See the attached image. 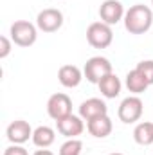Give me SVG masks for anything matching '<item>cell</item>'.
<instances>
[{
    "label": "cell",
    "mask_w": 153,
    "mask_h": 155,
    "mask_svg": "<svg viewBox=\"0 0 153 155\" xmlns=\"http://www.w3.org/2000/svg\"><path fill=\"white\" fill-rule=\"evenodd\" d=\"M153 24L151 9L144 4H135L124 13V27L130 35H144Z\"/></svg>",
    "instance_id": "1"
},
{
    "label": "cell",
    "mask_w": 153,
    "mask_h": 155,
    "mask_svg": "<svg viewBox=\"0 0 153 155\" xmlns=\"http://www.w3.org/2000/svg\"><path fill=\"white\" fill-rule=\"evenodd\" d=\"M114 40L112 27L105 22H94L86 29V41L94 49H106Z\"/></svg>",
    "instance_id": "2"
},
{
    "label": "cell",
    "mask_w": 153,
    "mask_h": 155,
    "mask_svg": "<svg viewBox=\"0 0 153 155\" xmlns=\"http://www.w3.org/2000/svg\"><path fill=\"white\" fill-rule=\"evenodd\" d=\"M11 40L20 47H31L36 41V27L27 20H16L9 29Z\"/></svg>",
    "instance_id": "3"
},
{
    "label": "cell",
    "mask_w": 153,
    "mask_h": 155,
    "mask_svg": "<svg viewBox=\"0 0 153 155\" xmlns=\"http://www.w3.org/2000/svg\"><path fill=\"white\" fill-rule=\"evenodd\" d=\"M83 72H85V78L90 83H99L103 78L112 74V63L103 56H94L85 63Z\"/></svg>",
    "instance_id": "4"
},
{
    "label": "cell",
    "mask_w": 153,
    "mask_h": 155,
    "mask_svg": "<svg viewBox=\"0 0 153 155\" xmlns=\"http://www.w3.org/2000/svg\"><path fill=\"white\" fill-rule=\"evenodd\" d=\"M47 112L54 121H60L63 117L70 116L72 114V101H70V97L67 94H63V92L52 94L49 97V101H47Z\"/></svg>",
    "instance_id": "5"
},
{
    "label": "cell",
    "mask_w": 153,
    "mask_h": 155,
    "mask_svg": "<svg viewBox=\"0 0 153 155\" xmlns=\"http://www.w3.org/2000/svg\"><path fill=\"white\" fill-rule=\"evenodd\" d=\"M117 114H119V119L122 123H126V124L139 121L141 116H142V101H141V97L130 96V97L122 99V103L119 105V112Z\"/></svg>",
    "instance_id": "6"
},
{
    "label": "cell",
    "mask_w": 153,
    "mask_h": 155,
    "mask_svg": "<svg viewBox=\"0 0 153 155\" xmlns=\"http://www.w3.org/2000/svg\"><path fill=\"white\" fill-rule=\"evenodd\" d=\"M36 25L43 33H54L63 25V13L60 9H52V7L43 9L38 13Z\"/></svg>",
    "instance_id": "7"
},
{
    "label": "cell",
    "mask_w": 153,
    "mask_h": 155,
    "mask_svg": "<svg viewBox=\"0 0 153 155\" xmlns=\"http://www.w3.org/2000/svg\"><path fill=\"white\" fill-rule=\"evenodd\" d=\"M33 128L27 121L24 119H16L7 126V139L13 144H24L25 141H29V137H33Z\"/></svg>",
    "instance_id": "8"
},
{
    "label": "cell",
    "mask_w": 153,
    "mask_h": 155,
    "mask_svg": "<svg viewBox=\"0 0 153 155\" xmlns=\"http://www.w3.org/2000/svg\"><path fill=\"white\" fill-rule=\"evenodd\" d=\"M99 16H101V22H105L108 25H114L124 16L122 4L119 0H105L99 7Z\"/></svg>",
    "instance_id": "9"
},
{
    "label": "cell",
    "mask_w": 153,
    "mask_h": 155,
    "mask_svg": "<svg viewBox=\"0 0 153 155\" xmlns=\"http://www.w3.org/2000/svg\"><path fill=\"white\" fill-rule=\"evenodd\" d=\"M105 114H108V107L105 105V101H101L97 97H90V99L83 101L79 107V116L86 121H90L94 117L105 116Z\"/></svg>",
    "instance_id": "10"
},
{
    "label": "cell",
    "mask_w": 153,
    "mask_h": 155,
    "mask_svg": "<svg viewBox=\"0 0 153 155\" xmlns=\"http://www.w3.org/2000/svg\"><path fill=\"white\" fill-rule=\"evenodd\" d=\"M56 124H58V132L61 135L69 137V139H76V135H79L83 132V128H85L83 126V121L77 116H74V114H70V116L56 121Z\"/></svg>",
    "instance_id": "11"
},
{
    "label": "cell",
    "mask_w": 153,
    "mask_h": 155,
    "mask_svg": "<svg viewBox=\"0 0 153 155\" xmlns=\"http://www.w3.org/2000/svg\"><path fill=\"white\" fill-rule=\"evenodd\" d=\"M86 128L88 132L94 135V137H108L112 134V119L108 117V114L105 116H99V117H94L90 121H86Z\"/></svg>",
    "instance_id": "12"
},
{
    "label": "cell",
    "mask_w": 153,
    "mask_h": 155,
    "mask_svg": "<svg viewBox=\"0 0 153 155\" xmlns=\"http://www.w3.org/2000/svg\"><path fill=\"white\" fill-rule=\"evenodd\" d=\"M81 78H83V72L79 71V67L76 65H61L60 71H58V79L63 87L67 88H74L81 83Z\"/></svg>",
    "instance_id": "13"
},
{
    "label": "cell",
    "mask_w": 153,
    "mask_h": 155,
    "mask_svg": "<svg viewBox=\"0 0 153 155\" xmlns=\"http://www.w3.org/2000/svg\"><path fill=\"white\" fill-rule=\"evenodd\" d=\"M133 139L137 144L141 146H148L153 144V123L151 121H144V123H139L133 130Z\"/></svg>",
    "instance_id": "14"
},
{
    "label": "cell",
    "mask_w": 153,
    "mask_h": 155,
    "mask_svg": "<svg viewBox=\"0 0 153 155\" xmlns=\"http://www.w3.org/2000/svg\"><path fill=\"white\" fill-rule=\"evenodd\" d=\"M97 87H99V90H101V94L105 96V97H117L119 96V92H121V81H119V78L115 76L114 72L112 74H108L106 78H103L99 83H97Z\"/></svg>",
    "instance_id": "15"
},
{
    "label": "cell",
    "mask_w": 153,
    "mask_h": 155,
    "mask_svg": "<svg viewBox=\"0 0 153 155\" xmlns=\"http://www.w3.org/2000/svg\"><path fill=\"white\" fill-rule=\"evenodd\" d=\"M126 87H128L130 92L141 94V92H144V90L150 87V83L146 81V78L142 76L137 69H133V71H130L128 76H126Z\"/></svg>",
    "instance_id": "16"
},
{
    "label": "cell",
    "mask_w": 153,
    "mask_h": 155,
    "mask_svg": "<svg viewBox=\"0 0 153 155\" xmlns=\"http://www.w3.org/2000/svg\"><path fill=\"white\" fill-rule=\"evenodd\" d=\"M56 139V134L50 126H38L33 132V143L40 148H49Z\"/></svg>",
    "instance_id": "17"
},
{
    "label": "cell",
    "mask_w": 153,
    "mask_h": 155,
    "mask_svg": "<svg viewBox=\"0 0 153 155\" xmlns=\"http://www.w3.org/2000/svg\"><path fill=\"white\" fill-rule=\"evenodd\" d=\"M81 150H83V143L79 139H69L67 143L61 144L60 155H81Z\"/></svg>",
    "instance_id": "18"
},
{
    "label": "cell",
    "mask_w": 153,
    "mask_h": 155,
    "mask_svg": "<svg viewBox=\"0 0 153 155\" xmlns=\"http://www.w3.org/2000/svg\"><path fill=\"white\" fill-rule=\"evenodd\" d=\"M142 76L146 78V81L153 85V60H146V61H141V63H137V67H135Z\"/></svg>",
    "instance_id": "19"
},
{
    "label": "cell",
    "mask_w": 153,
    "mask_h": 155,
    "mask_svg": "<svg viewBox=\"0 0 153 155\" xmlns=\"http://www.w3.org/2000/svg\"><path fill=\"white\" fill-rule=\"evenodd\" d=\"M11 52V41L7 36H0V58H5Z\"/></svg>",
    "instance_id": "20"
},
{
    "label": "cell",
    "mask_w": 153,
    "mask_h": 155,
    "mask_svg": "<svg viewBox=\"0 0 153 155\" xmlns=\"http://www.w3.org/2000/svg\"><path fill=\"white\" fill-rule=\"evenodd\" d=\"M4 155H29V153H27L25 148H22V146H18V144H13V146L5 148Z\"/></svg>",
    "instance_id": "21"
},
{
    "label": "cell",
    "mask_w": 153,
    "mask_h": 155,
    "mask_svg": "<svg viewBox=\"0 0 153 155\" xmlns=\"http://www.w3.org/2000/svg\"><path fill=\"white\" fill-rule=\"evenodd\" d=\"M34 155H54V153H52V152H49V150H45V148H43V150H38V152H34Z\"/></svg>",
    "instance_id": "22"
},
{
    "label": "cell",
    "mask_w": 153,
    "mask_h": 155,
    "mask_svg": "<svg viewBox=\"0 0 153 155\" xmlns=\"http://www.w3.org/2000/svg\"><path fill=\"white\" fill-rule=\"evenodd\" d=\"M110 155H122V153H119V152H114V153H110Z\"/></svg>",
    "instance_id": "23"
},
{
    "label": "cell",
    "mask_w": 153,
    "mask_h": 155,
    "mask_svg": "<svg viewBox=\"0 0 153 155\" xmlns=\"http://www.w3.org/2000/svg\"><path fill=\"white\" fill-rule=\"evenodd\" d=\"M151 5H153V0H151Z\"/></svg>",
    "instance_id": "24"
}]
</instances>
